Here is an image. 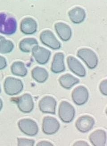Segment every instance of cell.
Wrapping results in <instances>:
<instances>
[{
    "label": "cell",
    "mask_w": 107,
    "mask_h": 146,
    "mask_svg": "<svg viewBox=\"0 0 107 146\" xmlns=\"http://www.w3.org/2000/svg\"><path fill=\"white\" fill-rule=\"evenodd\" d=\"M18 23L17 20L9 14L0 13V33L11 36L17 31Z\"/></svg>",
    "instance_id": "1"
},
{
    "label": "cell",
    "mask_w": 107,
    "mask_h": 146,
    "mask_svg": "<svg viewBox=\"0 0 107 146\" xmlns=\"http://www.w3.org/2000/svg\"><path fill=\"white\" fill-rule=\"evenodd\" d=\"M77 56L83 61L89 69H95L98 64V58L95 52L89 48H82L78 50Z\"/></svg>",
    "instance_id": "2"
},
{
    "label": "cell",
    "mask_w": 107,
    "mask_h": 146,
    "mask_svg": "<svg viewBox=\"0 0 107 146\" xmlns=\"http://www.w3.org/2000/svg\"><path fill=\"white\" fill-rule=\"evenodd\" d=\"M58 115L62 122L70 123L75 118V110L71 104L67 101H62L58 107Z\"/></svg>",
    "instance_id": "3"
},
{
    "label": "cell",
    "mask_w": 107,
    "mask_h": 146,
    "mask_svg": "<svg viewBox=\"0 0 107 146\" xmlns=\"http://www.w3.org/2000/svg\"><path fill=\"white\" fill-rule=\"evenodd\" d=\"M23 84L20 79L14 77L6 78L4 84L5 92L7 95L14 96L23 91Z\"/></svg>",
    "instance_id": "4"
},
{
    "label": "cell",
    "mask_w": 107,
    "mask_h": 146,
    "mask_svg": "<svg viewBox=\"0 0 107 146\" xmlns=\"http://www.w3.org/2000/svg\"><path fill=\"white\" fill-rule=\"evenodd\" d=\"M39 39L42 44L52 50H59L61 48V44L51 31H43L40 34Z\"/></svg>",
    "instance_id": "5"
},
{
    "label": "cell",
    "mask_w": 107,
    "mask_h": 146,
    "mask_svg": "<svg viewBox=\"0 0 107 146\" xmlns=\"http://www.w3.org/2000/svg\"><path fill=\"white\" fill-rule=\"evenodd\" d=\"M18 125L21 131L28 136L33 137L39 133V128L37 123L32 119H21L19 121Z\"/></svg>",
    "instance_id": "6"
},
{
    "label": "cell",
    "mask_w": 107,
    "mask_h": 146,
    "mask_svg": "<svg viewBox=\"0 0 107 146\" xmlns=\"http://www.w3.org/2000/svg\"><path fill=\"white\" fill-rule=\"evenodd\" d=\"M16 103L19 110L24 113H31L34 109L33 99L29 93H25L18 97L16 100Z\"/></svg>",
    "instance_id": "7"
},
{
    "label": "cell",
    "mask_w": 107,
    "mask_h": 146,
    "mask_svg": "<svg viewBox=\"0 0 107 146\" xmlns=\"http://www.w3.org/2000/svg\"><path fill=\"white\" fill-rule=\"evenodd\" d=\"M60 124L57 119L50 116L44 117L42 122V131L45 135H54L59 131Z\"/></svg>",
    "instance_id": "8"
},
{
    "label": "cell",
    "mask_w": 107,
    "mask_h": 146,
    "mask_svg": "<svg viewBox=\"0 0 107 146\" xmlns=\"http://www.w3.org/2000/svg\"><path fill=\"white\" fill-rule=\"evenodd\" d=\"M89 94L87 88L83 86H79L74 89L72 94V100L78 106H83L89 100Z\"/></svg>",
    "instance_id": "9"
},
{
    "label": "cell",
    "mask_w": 107,
    "mask_h": 146,
    "mask_svg": "<svg viewBox=\"0 0 107 146\" xmlns=\"http://www.w3.org/2000/svg\"><path fill=\"white\" fill-rule=\"evenodd\" d=\"M31 52L36 62L41 65L47 64L51 55V52L50 50L39 45L35 46Z\"/></svg>",
    "instance_id": "10"
},
{
    "label": "cell",
    "mask_w": 107,
    "mask_h": 146,
    "mask_svg": "<svg viewBox=\"0 0 107 146\" xmlns=\"http://www.w3.org/2000/svg\"><path fill=\"white\" fill-rule=\"evenodd\" d=\"M57 101L51 96H45L42 98L39 103L40 111L43 113L55 114Z\"/></svg>",
    "instance_id": "11"
},
{
    "label": "cell",
    "mask_w": 107,
    "mask_h": 146,
    "mask_svg": "<svg viewBox=\"0 0 107 146\" xmlns=\"http://www.w3.org/2000/svg\"><path fill=\"white\" fill-rule=\"evenodd\" d=\"M95 124V121L93 117L89 115H83L76 120L75 126L79 131L86 133L93 129Z\"/></svg>",
    "instance_id": "12"
},
{
    "label": "cell",
    "mask_w": 107,
    "mask_h": 146,
    "mask_svg": "<svg viewBox=\"0 0 107 146\" xmlns=\"http://www.w3.org/2000/svg\"><path fill=\"white\" fill-rule=\"evenodd\" d=\"M54 28L59 39L64 42H67L71 40L72 36V28L64 22H58L55 23Z\"/></svg>",
    "instance_id": "13"
},
{
    "label": "cell",
    "mask_w": 107,
    "mask_h": 146,
    "mask_svg": "<svg viewBox=\"0 0 107 146\" xmlns=\"http://www.w3.org/2000/svg\"><path fill=\"white\" fill-rule=\"evenodd\" d=\"M69 69L75 75L83 78L86 75V70L82 64L74 56H70L67 59Z\"/></svg>",
    "instance_id": "14"
},
{
    "label": "cell",
    "mask_w": 107,
    "mask_h": 146,
    "mask_svg": "<svg viewBox=\"0 0 107 146\" xmlns=\"http://www.w3.org/2000/svg\"><path fill=\"white\" fill-rule=\"evenodd\" d=\"M37 23L36 20L31 17H26L21 21L20 31L22 33L26 35H32L37 33Z\"/></svg>",
    "instance_id": "15"
},
{
    "label": "cell",
    "mask_w": 107,
    "mask_h": 146,
    "mask_svg": "<svg viewBox=\"0 0 107 146\" xmlns=\"http://www.w3.org/2000/svg\"><path fill=\"white\" fill-rule=\"evenodd\" d=\"M68 16L70 21L75 24L83 23L86 18V13L81 7H75L69 11Z\"/></svg>",
    "instance_id": "16"
},
{
    "label": "cell",
    "mask_w": 107,
    "mask_h": 146,
    "mask_svg": "<svg viewBox=\"0 0 107 146\" xmlns=\"http://www.w3.org/2000/svg\"><path fill=\"white\" fill-rule=\"evenodd\" d=\"M65 56L62 52L55 53L53 57L51 65V71L54 74H59L66 70L64 63Z\"/></svg>",
    "instance_id": "17"
},
{
    "label": "cell",
    "mask_w": 107,
    "mask_h": 146,
    "mask_svg": "<svg viewBox=\"0 0 107 146\" xmlns=\"http://www.w3.org/2000/svg\"><path fill=\"white\" fill-rule=\"evenodd\" d=\"M90 143L94 146H105L107 143V133L103 129H97L89 137Z\"/></svg>",
    "instance_id": "18"
},
{
    "label": "cell",
    "mask_w": 107,
    "mask_h": 146,
    "mask_svg": "<svg viewBox=\"0 0 107 146\" xmlns=\"http://www.w3.org/2000/svg\"><path fill=\"white\" fill-rule=\"evenodd\" d=\"M58 82L62 88L69 90L79 82V80L70 74L62 75L58 79Z\"/></svg>",
    "instance_id": "19"
},
{
    "label": "cell",
    "mask_w": 107,
    "mask_h": 146,
    "mask_svg": "<svg viewBox=\"0 0 107 146\" xmlns=\"http://www.w3.org/2000/svg\"><path fill=\"white\" fill-rule=\"evenodd\" d=\"M39 45V42L34 38H25L22 39L19 44V48L20 51L24 53L31 52L35 46Z\"/></svg>",
    "instance_id": "20"
},
{
    "label": "cell",
    "mask_w": 107,
    "mask_h": 146,
    "mask_svg": "<svg viewBox=\"0 0 107 146\" xmlns=\"http://www.w3.org/2000/svg\"><path fill=\"white\" fill-rule=\"evenodd\" d=\"M31 75L34 80L40 84L45 82L49 77V74L46 69L39 66L34 67L33 69Z\"/></svg>",
    "instance_id": "21"
},
{
    "label": "cell",
    "mask_w": 107,
    "mask_h": 146,
    "mask_svg": "<svg viewBox=\"0 0 107 146\" xmlns=\"http://www.w3.org/2000/svg\"><path fill=\"white\" fill-rule=\"evenodd\" d=\"M11 71L15 76L24 77L27 75L28 71L23 62L17 61L14 62L11 66Z\"/></svg>",
    "instance_id": "22"
},
{
    "label": "cell",
    "mask_w": 107,
    "mask_h": 146,
    "mask_svg": "<svg viewBox=\"0 0 107 146\" xmlns=\"http://www.w3.org/2000/svg\"><path fill=\"white\" fill-rule=\"evenodd\" d=\"M14 48V45L12 41L6 40L5 38L0 40V53L8 54L11 52Z\"/></svg>",
    "instance_id": "23"
},
{
    "label": "cell",
    "mask_w": 107,
    "mask_h": 146,
    "mask_svg": "<svg viewBox=\"0 0 107 146\" xmlns=\"http://www.w3.org/2000/svg\"><path fill=\"white\" fill-rule=\"evenodd\" d=\"M35 144V141L33 139L18 138L17 145L19 146H33Z\"/></svg>",
    "instance_id": "24"
},
{
    "label": "cell",
    "mask_w": 107,
    "mask_h": 146,
    "mask_svg": "<svg viewBox=\"0 0 107 146\" xmlns=\"http://www.w3.org/2000/svg\"><path fill=\"white\" fill-rule=\"evenodd\" d=\"M99 90L100 93L104 96L107 95V80L105 79L100 83L99 85Z\"/></svg>",
    "instance_id": "25"
},
{
    "label": "cell",
    "mask_w": 107,
    "mask_h": 146,
    "mask_svg": "<svg viewBox=\"0 0 107 146\" xmlns=\"http://www.w3.org/2000/svg\"><path fill=\"white\" fill-rule=\"evenodd\" d=\"M7 66V62L6 59L3 56H0V70H3Z\"/></svg>",
    "instance_id": "26"
},
{
    "label": "cell",
    "mask_w": 107,
    "mask_h": 146,
    "mask_svg": "<svg viewBox=\"0 0 107 146\" xmlns=\"http://www.w3.org/2000/svg\"><path fill=\"white\" fill-rule=\"evenodd\" d=\"M36 145L37 146H53L54 145L51 143V142L43 140V141L39 142Z\"/></svg>",
    "instance_id": "27"
},
{
    "label": "cell",
    "mask_w": 107,
    "mask_h": 146,
    "mask_svg": "<svg viewBox=\"0 0 107 146\" xmlns=\"http://www.w3.org/2000/svg\"><path fill=\"white\" fill-rule=\"evenodd\" d=\"M89 144L87 142L83 140H79L75 142L73 144L74 146H89Z\"/></svg>",
    "instance_id": "28"
},
{
    "label": "cell",
    "mask_w": 107,
    "mask_h": 146,
    "mask_svg": "<svg viewBox=\"0 0 107 146\" xmlns=\"http://www.w3.org/2000/svg\"><path fill=\"white\" fill-rule=\"evenodd\" d=\"M3 101H2V100H1V98H0V111H1V110H2V108H3Z\"/></svg>",
    "instance_id": "29"
},
{
    "label": "cell",
    "mask_w": 107,
    "mask_h": 146,
    "mask_svg": "<svg viewBox=\"0 0 107 146\" xmlns=\"http://www.w3.org/2000/svg\"><path fill=\"white\" fill-rule=\"evenodd\" d=\"M4 38H5L4 37H3V36H1L0 35V40H2V39H4Z\"/></svg>",
    "instance_id": "30"
},
{
    "label": "cell",
    "mask_w": 107,
    "mask_h": 146,
    "mask_svg": "<svg viewBox=\"0 0 107 146\" xmlns=\"http://www.w3.org/2000/svg\"><path fill=\"white\" fill-rule=\"evenodd\" d=\"M1 92V85H0V93Z\"/></svg>",
    "instance_id": "31"
}]
</instances>
